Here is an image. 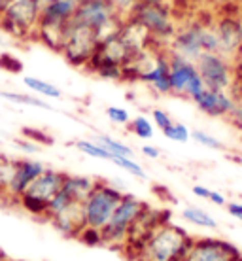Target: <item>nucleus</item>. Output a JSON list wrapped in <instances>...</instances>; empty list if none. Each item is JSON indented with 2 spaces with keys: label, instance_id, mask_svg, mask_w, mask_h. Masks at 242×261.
Returning <instances> with one entry per match:
<instances>
[{
  "label": "nucleus",
  "instance_id": "45",
  "mask_svg": "<svg viewBox=\"0 0 242 261\" xmlns=\"http://www.w3.org/2000/svg\"><path fill=\"white\" fill-rule=\"evenodd\" d=\"M13 2H15V0H0V12H4V10H6L10 4H13Z\"/></svg>",
  "mask_w": 242,
  "mask_h": 261
},
{
  "label": "nucleus",
  "instance_id": "32",
  "mask_svg": "<svg viewBox=\"0 0 242 261\" xmlns=\"http://www.w3.org/2000/svg\"><path fill=\"white\" fill-rule=\"evenodd\" d=\"M191 138L195 140L197 144H201L204 148H208V150H216V151H223L225 150V146L220 138L212 137L208 133H204V130H191Z\"/></svg>",
  "mask_w": 242,
  "mask_h": 261
},
{
  "label": "nucleus",
  "instance_id": "36",
  "mask_svg": "<svg viewBox=\"0 0 242 261\" xmlns=\"http://www.w3.org/2000/svg\"><path fill=\"white\" fill-rule=\"evenodd\" d=\"M23 137L29 138V140H33L36 144H46V146H51L53 144V138L49 135H46L44 130L40 129H34V127H25L23 129Z\"/></svg>",
  "mask_w": 242,
  "mask_h": 261
},
{
  "label": "nucleus",
  "instance_id": "51",
  "mask_svg": "<svg viewBox=\"0 0 242 261\" xmlns=\"http://www.w3.org/2000/svg\"><path fill=\"white\" fill-rule=\"evenodd\" d=\"M40 2H42V6H44V4H47V2H49V0H40Z\"/></svg>",
  "mask_w": 242,
  "mask_h": 261
},
{
  "label": "nucleus",
  "instance_id": "39",
  "mask_svg": "<svg viewBox=\"0 0 242 261\" xmlns=\"http://www.w3.org/2000/svg\"><path fill=\"white\" fill-rule=\"evenodd\" d=\"M225 208H227V212H229L235 220H238V222H242V202H227L225 204Z\"/></svg>",
  "mask_w": 242,
  "mask_h": 261
},
{
  "label": "nucleus",
  "instance_id": "38",
  "mask_svg": "<svg viewBox=\"0 0 242 261\" xmlns=\"http://www.w3.org/2000/svg\"><path fill=\"white\" fill-rule=\"evenodd\" d=\"M15 148H17V150H21L23 151V153H38V144L36 142H33V140H29V138H17V140H15Z\"/></svg>",
  "mask_w": 242,
  "mask_h": 261
},
{
  "label": "nucleus",
  "instance_id": "16",
  "mask_svg": "<svg viewBox=\"0 0 242 261\" xmlns=\"http://www.w3.org/2000/svg\"><path fill=\"white\" fill-rule=\"evenodd\" d=\"M169 74H170V61H169V51H167V47H165V49H161V53H159L155 65L151 66V68H148L146 72H142L138 82L150 85L157 95H170Z\"/></svg>",
  "mask_w": 242,
  "mask_h": 261
},
{
  "label": "nucleus",
  "instance_id": "53",
  "mask_svg": "<svg viewBox=\"0 0 242 261\" xmlns=\"http://www.w3.org/2000/svg\"><path fill=\"white\" fill-rule=\"evenodd\" d=\"M8 261H12V259H8Z\"/></svg>",
  "mask_w": 242,
  "mask_h": 261
},
{
  "label": "nucleus",
  "instance_id": "9",
  "mask_svg": "<svg viewBox=\"0 0 242 261\" xmlns=\"http://www.w3.org/2000/svg\"><path fill=\"white\" fill-rule=\"evenodd\" d=\"M170 95L176 97H187V98H197L201 93L206 89L201 74L197 70V65L193 61L182 59L176 55H170Z\"/></svg>",
  "mask_w": 242,
  "mask_h": 261
},
{
  "label": "nucleus",
  "instance_id": "30",
  "mask_svg": "<svg viewBox=\"0 0 242 261\" xmlns=\"http://www.w3.org/2000/svg\"><path fill=\"white\" fill-rule=\"evenodd\" d=\"M112 163L118 165L121 170L129 172V174H132V176L140 178V180H146V178H148L144 167H142L140 163H137L132 157H119V155H116V157H112Z\"/></svg>",
  "mask_w": 242,
  "mask_h": 261
},
{
  "label": "nucleus",
  "instance_id": "34",
  "mask_svg": "<svg viewBox=\"0 0 242 261\" xmlns=\"http://www.w3.org/2000/svg\"><path fill=\"white\" fill-rule=\"evenodd\" d=\"M106 118L116 125H129V121H131L129 112L121 108V106H108L106 108Z\"/></svg>",
  "mask_w": 242,
  "mask_h": 261
},
{
  "label": "nucleus",
  "instance_id": "22",
  "mask_svg": "<svg viewBox=\"0 0 242 261\" xmlns=\"http://www.w3.org/2000/svg\"><path fill=\"white\" fill-rule=\"evenodd\" d=\"M182 218L187 223H191V225H197V227L218 229L216 220H214L206 210L199 208V206H185V208L182 210Z\"/></svg>",
  "mask_w": 242,
  "mask_h": 261
},
{
  "label": "nucleus",
  "instance_id": "10",
  "mask_svg": "<svg viewBox=\"0 0 242 261\" xmlns=\"http://www.w3.org/2000/svg\"><path fill=\"white\" fill-rule=\"evenodd\" d=\"M197 70L201 74L204 85L208 89H222L231 91L235 82V70H233V59L225 57L222 53H203L195 61Z\"/></svg>",
  "mask_w": 242,
  "mask_h": 261
},
{
  "label": "nucleus",
  "instance_id": "17",
  "mask_svg": "<svg viewBox=\"0 0 242 261\" xmlns=\"http://www.w3.org/2000/svg\"><path fill=\"white\" fill-rule=\"evenodd\" d=\"M65 174L66 172H61V170H55V169H47L46 167V170H44L38 178H34L33 184L26 188L25 195L36 197L40 201L49 202V199L63 188Z\"/></svg>",
  "mask_w": 242,
  "mask_h": 261
},
{
  "label": "nucleus",
  "instance_id": "29",
  "mask_svg": "<svg viewBox=\"0 0 242 261\" xmlns=\"http://www.w3.org/2000/svg\"><path fill=\"white\" fill-rule=\"evenodd\" d=\"M13 169H15V159L0 155V199L6 197L8 186H10L13 176Z\"/></svg>",
  "mask_w": 242,
  "mask_h": 261
},
{
  "label": "nucleus",
  "instance_id": "18",
  "mask_svg": "<svg viewBox=\"0 0 242 261\" xmlns=\"http://www.w3.org/2000/svg\"><path fill=\"white\" fill-rule=\"evenodd\" d=\"M119 34H121V38L131 46V49L135 53L144 51V49L157 44L155 40L151 38V34L148 33V29H146L140 21L135 19L132 15H129V17H125V19L121 21Z\"/></svg>",
  "mask_w": 242,
  "mask_h": 261
},
{
  "label": "nucleus",
  "instance_id": "46",
  "mask_svg": "<svg viewBox=\"0 0 242 261\" xmlns=\"http://www.w3.org/2000/svg\"><path fill=\"white\" fill-rule=\"evenodd\" d=\"M140 2H150V4H169V0H140Z\"/></svg>",
  "mask_w": 242,
  "mask_h": 261
},
{
  "label": "nucleus",
  "instance_id": "11",
  "mask_svg": "<svg viewBox=\"0 0 242 261\" xmlns=\"http://www.w3.org/2000/svg\"><path fill=\"white\" fill-rule=\"evenodd\" d=\"M242 252L238 246L218 237H199L193 239L187 254L182 261H240Z\"/></svg>",
  "mask_w": 242,
  "mask_h": 261
},
{
  "label": "nucleus",
  "instance_id": "28",
  "mask_svg": "<svg viewBox=\"0 0 242 261\" xmlns=\"http://www.w3.org/2000/svg\"><path fill=\"white\" fill-rule=\"evenodd\" d=\"M129 129L137 138L140 140H148V138H153V123L146 116H137L129 121Z\"/></svg>",
  "mask_w": 242,
  "mask_h": 261
},
{
  "label": "nucleus",
  "instance_id": "23",
  "mask_svg": "<svg viewBox=\"0 0 242 261\" xmlns=\"http://www.w3.org/2000/svg\"><path fill=\"white\" fill-rule=\"evenodd\" d=\"M23 84H25V87H29L33 93L40 95V97H46V98H61L63 97V93H61V89L57 87V85L49 84V82H46V80H42V78L26 76V78H23Z\"/></svg>",
  "mask_w": 242,
  "mask_h": 261
},
{
  "label": "nucleus",
  "instance_id": "43",
  "mask_svg": "<svg viewBox=\"0 0 242 261\" xmlns=\"http://www.w3.org/2000/svg\"><path fill=\"white\" fill-rule=\"evenodd\" d=\"M208 201L212 202V204H218V206H225L227 204V199L220 193V191H210V197H208Z\"/></svg>",
  "mask_w": 242,
  "mask_h": 261
},
{
  "label": "nucleus",
  "instance_id": "20",
  "mask_svg": "<svg viewBox=\"0 0 242 261\" xmlns=\"http://www.w3.org/2000/svg\"><path fill=\"white\" fill-rule=\"evenodd\" d=\"M65 33H66V25L38 23L36 31H34L33 42H38L42 46H46L47 49L61 53V47H63V42H65Z\"/></svg>",
  "mask_w": 242,
  "mask_h": 261
},
{
  "label": "nucleus",
  "instance_id": "33",
  "mask_svg": "<svg viewBox=\"0 0 242 261\" xmlns=\"http://www.w3.org/2000/svg\"><path fill=\"white\" fill-rule=\"evenodd\" d=\"M78 241L84 242L85 246H100L102 244V235H100V229L87 227L85 225L78 235Z\"/></svg>",
  "mask_w": 242,
  "mask_h": 261
},
{
  "label": "nucleus",
  "instance_id": "48",
  "mask_svg": "<svg viewBox=\"0 0 242 261\" xmlns=\"http://www.w3.org/2000/svg\"><path fill=\"white\" fill-rule=\"evenodd\" d=\"M235 59H242V46L238 47V51H236V55H235Z\"/></svg>",
  "mask_w": 242,
  "mask_h": 261
},
{
  "label": "nucleus",
  "instance_id": "37",
  "mask_svg": "<svg viewBox=\"0 0 242 261\" xmlns=\"http://www.w3.org/2000/svg\"><path fill=\"white\" fill-rule=\"evenodd\" d=\"M151 119H153V125L159 127L161 130L167 129V127L172 123L170 114L167 110H161V108H153V110H151Z\"/></svg>",
  "mask_w": 242,
  "mask_h": 261
},
{
  "label": "nucleus",
  "instance_id": "5",
  "mask_svg": "<svg viewBox=\"0 0 242 261\" xmlns=\"http://www.w3.org/2000/svg\"><path fill=\"white\" fill-rule=\"evenodd\" d=\"M98 36L91 27L84 25L76 19H70L66 23L65 42L61 47V55L65 57L68 65L76 68H85L93 57V53L97 51Z\"/></svg>",
  "mask_w": 242,
  "mask_h": 261
},
{
  "label": "nucleus",
  "instance_id": "6",
  "mask_svg": "<svg viewBox=\"0 0 242 261\" xmlns=\"http://www.w3.org/2000/svg\"><path fill=\"white\" fill-rule=\"evenodd\" d=\"M148 206V202H144L142 199H138L132 193H123L121 201H119L118 208L114 210L110 222L106 223L104 227L100 229L102 235V244L106 246H123L127 233L131 229L132 222L137 220L140 212Z\"/></svg>",
  "mask_w": 242,
  "mask_h": 261
},
{
  "label": "nucleus",
  "instance_id": "35",
  "mask_svg": "<svg viewBox=\"0 0 242 261\" xmlns=\"http://www.w3.org/2000/svg\"><path fill=\"white\" fill-rule=\"evenodd\" d=\"M112 8L116 10L119 17H129L132 12H135V8L140 4V0H110Z\"/></svg>",
  "mask_w": 242,
  "mask_h": 261
},
{
  "label": "nucleus",
  "instance_id": "7",
  "mask_svg": "<svg viewBox=\"0 0 242 261\" xmlns=\"http://www.w3.org/2000/svg\"><path fill=\"white\" fill-rule=\"evenodd\" d=\"M137 21L148 29L151 38L157 42L159 46L167 47L170 40L174 38L178 31L176 19L170 4H150V2H140L135 12L131 13Z\"/></svg>",
  "mask_w": 242,
  "mask_h": 261
},
{
  "label": "nucleus",
  "instance_id": "24",
  "mask_svg": "<svg viewBox=\"0 0 242 261\" xmlns=\"http://www.w3.org/2000/svg\"><path fill=\"white\" fill-rule=\"evenodd\" d=\"M0 98H4L8 102L21 106H34V108H44V110H53V106H49L46 100H42L38 97H33L29 93H13V91H0Z\"/></svg>",
  "mask_w": 242,
  "mask_h": 261
},
{
  "label": "nucleus",
  "instance_id": "42",
  "mask_svg": "<svg viewBox=\"0 0 242 261\" xmlns=\"http://www.w3.org/2000/svg\"><path fill=\"white\" fill-rule=\"evenodd\" d=\"M193 195L195 197H199V199H206L208 201V197H210V191L212 190H208L206 186H201V184H197V186H193Z\"/></svg>",
  "mask_w": 242,
  "mask_h": 261
},
{
  "label": "nucleus",
  "instance_id": "3",
  "mask_svg": "<svg viewBox=\"0 0 242 261\" xmlns=\"http://www.w3.org/2000/svg\"><path fill=\"white\" fill-rule=\"evenodd\" d=\"M123 197L121 188H116L106 180H97L93 191L82 202V212H84V222L87 227L102 229L110 222L114 210L118 208L119 201Z\"/></svg>",
  "mask_w": 242,
  "mask_h": 261
},
{
  "label": "nucleus",
  "instance_id": "21",
  "mask_svg": "<svg viewBox=\"0 0 242 261\" xmlns=\"http://www.w3.org/2000/svg\"><path fill=\"white\" fill-rule=\"evenodd\" d=\"M97 180L98 178L82 176V174H65V180H63V188H61V190L66 191L72 201L84 202L85 199H87V195L93 191Z\"/></svg>",
  "mask_w": 242,
  "mask_h": 261
},
{
  "label": "nucleus",
  "instance_id": "40",
  "mask_svg": "<svg viewBox=\"0 0 242 261\" xmlns=\"http://www.w3.org/2000/svg\"><path fill=\"white\" fill-rule=\"evenodd\" d=\"M231 95L235 97L236 102H242V78H235L233 87H231Z\"/></svg>",
  "mask_w": 242,
  "mask_h": 261
},
{
  "label": "nucleus",
  "instance_id": "19",
  "mask_svg": "<svg viewBox=\"0 0 242 261\" xmlns=\"http://www.w3.org/2000/svg\"><path fill=\"white\" fill-rule=\"evenodd\" d=\"M47 222L59 231L61 235L70 237V239H78L79 231L85 227L84 212H82V202H74L72 206H68L65 212L53 216Z\"/></svg>",
  "mask_w": 242,
  "mask_h": 261
},
{
  "label": "nucleus",
  "instance_id": "31",
  "mask_svg": "<svg viewBox=\"0 0 242 261\" xmlns=\"http://www.w3.org/2000/svg\"><path fill=\"white\" fill-rule=\"evenodd\" d=\"M163 135L169 140H172V142H180V144H185L190 142L191 138V130L185 127L183 123H178V121H172V123L167 127V129H163Z\"/></svg>",
  "mask_w": 242,
  "mask_h": 261
},
{
  "label": "nucleus",
  "instance_id": "15",
  "mask_svg": "<svg viewBox=\"0 0 242 261\" xmlns=\"http://www.w3.org/2000/svg\"><path fill=\"white\" fill-rule=\"evenodd\" d=\"M137 53L132 51L131 46L121 38L119 31L116 34H112L108 38L100 40L97 46V51L93 53V57L98 61H106V63H114V65L125 66L127 63H131L132 57Z\"/></svg>",
  "mask_w": 242,
  "mask_h": 261
},
{
  "label": "nucleus",
  "instance_id": "14",
  "mask_svg": "<svg viewBox=\"0 0 242 261\" xmlns=\"http://www.w3.org/2000/svg\"><path fill=\"white\" fill-rule=\"evenodd\" d=\"M197 108L210 116V118H227L231 110L235 108L236 100L231 95V91H222V89H204L197 98H193Z\"/></svg>",
  "mask_w": 242,
  "mask_h": 261
},
{
  "label": "nucleus",
  "instance_id": "54",
  "mask_svg": "<svg viewBox=\"0 0 242 261\" xmlns=\"http://www.w3.org/2000/svg\"><path fill=\"white\" fill-rule=\"evenodd\" d=\"M240 261H242V259H240Z\"/></svg>",
  "mask_w": 242,
  "mask_h": 261
},
{
  "label": "nucleus",
  "instance_id": "49",
  "mask_svg": "<svg viewBox=\"0 0 242 261\" xmlns=\"http://www.w3.org/2000/svg\"><path fill=\"white\" fill-rule=\"evenodd\" d=\"M238 15H240V23H242V4L238 6Z\"/></svg>",
  "mask_w": 242,
  "mask_h": 261
},
{
  "label": "nucleus",
  "instance_id": "26",
  "mask_svg": "<svg viewBox=\"0 0 242 261\" xmlns=\"http://www.w3.org/2000/svg\"><path fill=\"white\" fill-rule=\"evenodd\" d=\"M76 150L82 151L84 155H89L93 159H102V161H112V153L106 148H102L97 140H76L74 142Z\"/></svg>",
  "mask_w": 242,
  "mask_h": 261
},
{
  "label": "nucleus",
  "instance_id": "47",
  "mask_svg": "<svg viewBox=\"0 0 242 261\" xmlns=\"http://www.w3.org/2000/svg\"><path fill=\"white\" fill-rule=\"evenodd\" d=\"M220 6H229V4H235V0H216Z\"/></svg>",
  "mask_w": 242,
  "mask_h": 261
},
{
  "label": "nucleus",
  "instance_id": "25",
  "mask_svg": "<svg viewBox=\"0 0 242 261\" xmlns=\"http://www.w3.org/2000/svg\"><path fill=\"white\" fill-rule=\"evenodd\" d=\"M95 140H97L102 148H106V150L110 151L112 155L116 157H135V150H132L131 146H127L125 142H121V140H118V138L110 137V135H98V137H95Z\"/></svg>",
  "mask_w": 242,
  "mask_h": 261
},
{
  "label": "nucleus",
  "instance_id": "4",
  "mask_svg": "<svg viewBox=\"0 0 242 261\" xmlns=\"http://www.w3.org/2000/svg\"><path fill=\"white\" fill-rule=\"evenodd\" d=\"M40 13H42L40 0H15L2 12L0 33L21 42L34 40V31L40 23Z\"/></svg>",
  "mask_w": 242,
  "mask_h": 261
},
{
  "label": "nucleus",
  "instance_id": "12",
  "mask_svg": "<svg viewBox=\"0 0 242 261\" xmlns=\"http://www.w3.org/2000/svg\"><path fill=\"white\" fill-rule=\"evenodd\" d=\"M214 17V31H216L218 42H220V53L235 59L238 47L242 46V23L238 15V8L235 12H229L227 6Z\"/></svg>",
  "mask_w": 242,
  "mask_h": 261
},
{
  "label": "nucleus",
  "instance_id": "52",
  "mask_svg": "<svg viewBox=\"0 0 242 261\" xmlns=\"http://www.w3.org/2000/svg\"><path fill=\"white\" fill-rule=\"evenodd\" d=\"M0 27H2V12H0Z\"/></svg>",
  "mask_w": 242,
  "mask_h": 261
},
{
  "label": "nucleus",
  "instance_id": "13",
  "mask_svg": "<svg viewBox=\"0 0 242 261\" xmlns=\"http://www.w3.org/2000/svg\"><path fill=\"white\" fill-rule=\"evenodd\" d=\"M44 170H46V165L36 161V159H15V169H13L12 182L8 186L4 199H10V201H13L17 204V199L25 193L26 188L33 184L34 178H38Z\"/></svg>",
  "mask_w": 242,
  "mask_h": 261
},
{
  "label": "nucleus",
  "instance_id": "8",
  "mask_svg": "<svg viewBox=\"0 0 242 261\" xmlns=\"http://www.w3.org/2000/svg\"><path fill=\"white\" fill-rule=\"evenodd\" d=\"M72 19L91 27L97 33L98 42L116 34L121 27L123 17H119L116 10L112 8L110 0H84L76 10Z\"/></svg>",
  "mask_w": 242,
  "mask_h": 261
},
{
  "label": "nucleus",
  "instance_id": "50",
  "mask_svg": "<svg viewBox=\"0 0 242 261\" xmlns=\"http://www.w3.org/2000/svg\"><path fill=\"white\" fill-rule=\"evenodd\" d=\"M0 261H8L6 257H4V254H2V252H0Z\"/></svg>",
  "mask_w": 242,
  "mask_h": 261
},
{
  "label": "nucleus",
  "instance_id": "41",
  "mask_svg": "<svg viewBox=\"0 0 242 261\" xmlns=\"http://www.w3.org/2000/svg\"><path fill=\"white\" fill-rule=\"evenodd\" d=\"M142 153H144L148 159H159V155H161L159 148L151 146V144H144V146H142Z\"/></svg>",
  "mask_w": 242,
  "mask_h": 261
},
{
  "label": "nucleus",
  "instance_id": "44",
  "mask_svg": "<svg viewBox=\"0 0 242 261\" xmlns=\"http://www.w3.org/2000/svg\"><path fill=\"white\" fill-rule=\"evenodd\" d=\"M233 70L235 78H242V59H233Z\"/></svg>",
  "mask_w": 242,
  "mask_h": 261
},
{
  "label": "nucleus",
  "instance_id": "1",
  "mask_svg": "<svg viewBox=\"0 0 242 261\" xmlns=\"http://www.w3.org/2000/svg\"><path fill=\"white\" fill-rule=\"evenodd\" d=\"M170 55L195 63L203 53H220L216 31H214V17L212 19H193L185 25L178 27L174 38L167 46Z\"/></svg>",
  "mask_w": 242,
  "mask_h": 261
},
{
  "label": "nucleus",
  "instance_id": "27",
  "mask_svg": "<svg viewBox=\"0 0 242 261\" xmlns=\"http://www.w3.org/2000/svg\"><path fill=\"white\" fill-rule=\"evenodd\" d=\"M74 202L70 197H68V193L63 190H59L55 195L49 199V202H47V212H46V220H49V218H53V216L61 214V212H65L68 206H72Z\"/></svg>",
  "mask_w": 242,
  "mask_h": 261
},
{
  "label": "nucleus",
  "instance_id": "2",
  "mask_svg": "<svg viewBox=\"0 0 242 261\" xmlns=\"http://www.w3.org/2000/svg\"><path fill=\"white\" fill-rule=\"evenodd\" d=\"M193 239L183 227L165 222L148 237L138 261H182Z\"/></svg>",
  "mask_w": 242,
  "mask_h": 261
}]
</instances>
